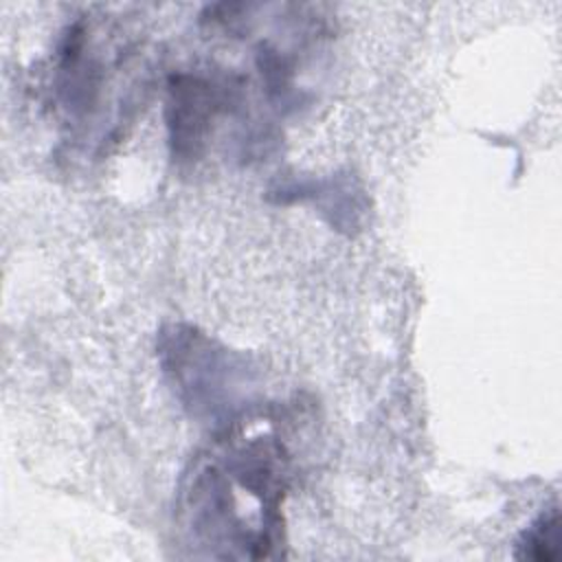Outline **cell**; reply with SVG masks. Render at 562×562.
<instances>
[{
  "label": "cell",
  "instance_id": "cell-2",
  "mask_svg": "<svg viewBox=\"0 0 562 562\" xmlns=\"http://www.w3.org/2000/svg\"><path fill=\"white\" fill-rule=\"evenodd\" d=\"M518 560L551 562L560 558V514L555 507L538 516L516 542Z\"/></svg>",
  "mask_w": 562,
  "mask_h": 562
},
{
  "label": "cell",
  "instance_id": "cell-1",
  "mask_svg": "<svg viewBox=\"0 0 562 562\" xmlns=\"http://www.w3.org/2000/svg\"><path fill=\"white\" fill-rule=\"evenodd\" d=\"M237 86L202 75H176L169 81L167 127L171 151L182 162L202 156L213 121L237 101Z\"/></svg>",
  "mask_w": 562,
  "mask_h": 562
}]
</instances>
